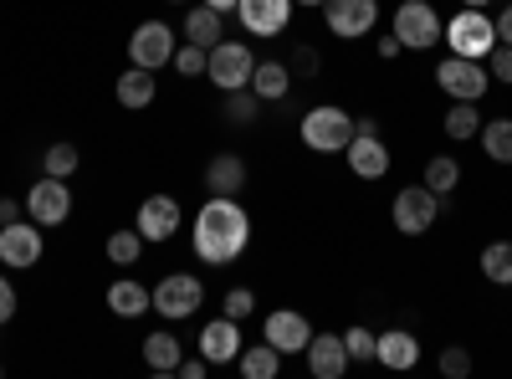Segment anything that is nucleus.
I'll return each instance as SVG.
<instances>
[{"mask_svg":"<svg viewBox=\"0 0 512 379\" xmlns=\"http://www.w3.org/2000/svg\"><path fill=\"white\" fill-rule=\"evenodd\" d=\"M190 241H195V257L205 267H231L251 241V216L236 205V195H210L195 216Z\"/></svg>","mask_w":512,"mask_h":379,"instance_id":"obj_1","label":"nucleus"},{"mask_svg":"<svg viewBox=\"0 0 512 379\" xmlns=\"http://www.w3.org/2000/svg\"><path fill=\"white\" fill-rule=\"evenodd\" d=\"M354 113L349 108H338V103H318V108H308L303 113V144L313 149V154H338V149H349V139H354Z\"/></svg>","mask_w":512,"mask_h":379,"instance_id":"obj_2","label":"nucleus"},{"mask_svg":"<svg viewBox=\"0 0 512 379\" xmlns=\"http://www.w3.org/2000/svg\"><path fill=\"white\" fill-rule=\"evenodd\" d=\"M446 47L456 52V57H472V62H482L492 47H497V21L487 16V11H477V6H466V11H456L451 21H446Z\"/></svg>","mask_w":512,"mask_h":379,"instance_id":"obj_3","label":"nucleus"},{"mask_svg":"<svg viewBox=\"0 0 512 379\" xmlns=\"http://www.w3.org/2000/svg\"><path fill=\"white\" fill-rule=\"evenodd\" d=\"M395 36H400V47H410V52H431L436 41L446 36V21L436 16L431 0H400V11H395Z\"/></svg>","mask_w":512,"mask_h":379,"instance_id":"obj_4","label":"nucleus"},{"mask_svg":"<svg viewBox=\"0 0 512 379\" xmlns=\"http://www.w3.org/2000/svg\"><path fill=\"white\" fill-rule=\"evenodd\" d=\"M154 292V313L164 318V323H185V318H195L200 313V303H205V287H200V277H190V272H169L159 287H149Z\"/></svg>","mask_w":512,"mask_h":379,"instance_id":"obj_5","label":"nucleus"},{"mask_svg":"<svg viewBox=\"0 0 512 379\" xmlns=\"http://www.w3.org/2000/svg\"><path fill=\"white\" fill-rule=\"evenodd\" d=\"M395 231L400 236H425L436 221H441V195L431 190V185H405L400 195H395Z\"/></svg>","mask_w":512,"mask_h":379,"instance_id":"obj_6","label":"nucleus"},{"mask_svg":"<svg viewBox=\"0 0 512 379\" xmlns=\"http://www.w3.org/2000/svg\"><path fill=\"white\" fill-rule=\"evenodd\" d=\"M251 72H256V57H251L246 41H216V47H210V67H205V77L216 82L221 93L251 88Z\"/></svg>","mask_w":512,"mask_h":379,"instance_id":"obj_7","label":"nucleus"},{"mask_svg":"<svg viewBox=\"0 0 512 379\" xmlns=\"http://www.w3.org/2000/svg\"><path fill=\"white\" fill-rule=\"evenodd\" d=\"M436 82H441V93L446 98H456V103H477V98H487V82H492V72L482 67V62H472V57H441V67H436Z\"/></svg>","mask_w":512,"mask_h":379,"instance_id":"obj_8","label":"nucleus"},{"mask_svg":"<svg viewBox=\"0 0 512 379\" xmlns=\"http://www.w3.org/2000/svg\"><path fill=\"white\" fill-rule=\"evenodd\" d=\"M323 26L338 41H359L379 26V6L374 0H323Z\"/></svg>","mask_w":512,"mask_h":379,"instance_id":"obj_9","label":"nucleus"},{"mask_svg":"<svg viewBox=\"0 0 512 379\" xmlns=\"http://www.w3.org/2000/svg\"><path fill=\"white\" fill-rule=\"evenodd\" d=\"M128 57H134V67H169L175 62V31H169L164 21H139L134 36H128Z\"/></svg>","mask_w":512,"mask_h":379,"instance_id":"obj_10","label":"nucleus"},{"mask_svg":"<svg viewBox=\"0 0 512 379\" xmlns=\"http://www.w3.org/2000/svg\"><path fill=\"white\" fill-rule=\"evenodd\" d=\"M26 216H31L41 231H47V226H67V216H72V190H67V180H57V175L36 180L31 195H26Z\"/></svg>","mask_w":512,"mask_h":379,"instance_id":"obj_11","label":"nucleus"},{"mask_svg":"<svg viewBox=\"0 0 512 379\" xmlns=\"http://www.w3.org/2000/svg\"><path fill=\"white\" fill-rule=\"evenodd\" d=\"M0 262H6L11 272H26L41 262V226L36 221H11L0 226Z\"/></svg>","mask_w":512,"mask_h":379,"instance_id":"obj_12","label":"nucleus"},{"mask_svg":"<svg viewBox=\"0 0 512 379\" xmlns=\"http://www.w3.org/2000/svg\"><path fill=\"white\" fill-rule=\"evenodd\" d=\"M236 21L246 36H282L292 21V0H236Z\"/></svg>","mask_w":512,"mask_h":379,"instance_id":"obj_13","label":"nucleus"},{"mask_svg":"<svg viewBox=\"0 0 512 379\" xmlns=\"http://www.w3.org/2000/svg\"><path fill=\"white\" fill-rule=\"evenodd\" d=\"M262 339H267L277 354H303V349L313 344V323H308L303 313H292V308H277V313H267Z\"/></svg>","mask_w":512,"mask_h":379,"instance_id":"obj_14","label":"nucleus"},{"mask_svg":"<svg viewBox=\"0 0 512 379\" xmlns=\"http://www.w3.org/2000/svg\"><path fill=\"white\" fill-rule=\"evenodd\" d=\"M134 231L144 241H175V231H180V200L175 195H149L139 205V216H134Z\"/></svg>","mask_w":512,"mask_h":379,"instance_id":"obj_15","label":"nucleus"},{"mask_svg":"<svg viewBox=\"0 0 512 379\" xmlns=\"http://www.w3.org/2000/svg\"><path fill=\"white\" fill-rule=\"evenodd\" d=\"M236 354H241V323L236 318H210L205 328H200V359L205 364H236Z\"/></svg>","mask_w":512,"mask_h":379,"instance_id":"obj_16","label":"nucleus"},{"mask_svg":"<svg viewBox=\"0 0 512 379\" xmlns=\"http://www.w3.org/2000/svg\"><path fill=\"white\" fill-rule=\"evenodd\" d=\"M344 159H349L354 180H384V175H390V149H384L379 134H354Z\"/></svg>","mask_w":512,"mask_h":379,"instance_id":"obj_17","label":"nucleus"},{"mask_svg":"<svg viewBox=\"0 0 512 379\" xmlns=\"http://www.w3.org/2000/svg\"><path fill=\"white\" fill-rule=\"evenodd\" d=\"M303 354H308V374H313V379H344V369L354 364L338 333H313V344H308Z\"/></svg>","mask_w":512,"mask_h":379,"instance_id":"obj_18","label":"nucleus"},{"mask_svg":"<svg viewBox=\"0 0 512 379\" xmlns=\"http://www.w3.org/2000/svg\"><path fill=\"white\" fill-rule=\"evenodd\" d=\"M108 308H113V318H144V313H154V292L134 277H118L108 287Z\"/></svg>","mask_w":512,"mask_h":379,"instance_id":"obj_19","label":"nucleus"},{"mask_svg":"<svg viewBox=\"0 0 512 379\" xmlns=\"http://www.w3.org/2000/svg\"><path fill=\"white\" fill-rule=\"evenodd\" d=\"M205 190L210 195H241L246 190V159L241 154H216L205 164Z\"/></svg>","mask_w":512,"mask_h":379,"instance_id":"obj_20","label":"nucleus"},{"mask_svg":"<svg viewBox=\"0 0 512 379\" xmlns=\"http://www.w3.org/2000/svg\"><path fill=\"white\" fill-rule=\"evenodd\" d=\"M379 364L395 369V374L415 369V364H420V339H415V333H405V328L379 333Z\"/></svg>","mask_w":512,"mask_h":379,"instance_id":"obj_21","label":"nucleus"},{"mask_svg":"<svg viewBox=\"0 0 512 379\" xmlns=\"http://www.w3.org/2000/svg\"><path fill=\"white\" fill-rule=\"evenodd\" d=\"M113 98L123 103V108H149L154 98H159V82H154V72L149 67H128L123 77H118V88H113Z\"/></svg>","mask_w":512,"mask_h":379,"instance_id":"obj_22","label":"nucleus"},{"mask_svg":"<svg viewBox=\"0 0 512 379\" xmlns=\"http://www.w3.org/2000/svg\"><path fill=\"white\" fill-rule=\"evenodd\" d=\"M236 369H241L246 379H277V374H282V354H277L267 339H262V344H241Z\"/></svg>","mask_w":512,"mask_h":379,"instance_id":"obj_23","label":"nucleus"},{"mask_svg":"<svg viewBox=\"0 0 512 379\" xmlns=\"http://www.w3.org/2000/svg\"><path fill=\"white\" fill-rule=\"evenodd\" d=\"M287 88H292L287 62H256V72H251V93L256 98H262V103H282Z\"/></svg>","mask_w":512,"mask_h":379,"instance_id":"obj_24","label":"nucleus"},{"mask_svg":"<svg viewBox=\"0 0 512 379\" xmlns=\"http://www.w3.org/2000/svg\"><path fill=\"white\" fill-rule=\"evenodd\" d=\"M180 359H185V349H180L175 333H149V339H144V364H149L154 374H175Z\"/></svg>","mask_w":512,"mask_h":379,"instance_id":"obj_25","label":"nucleus"},{"mask_svg":"<svg viewBox=\"0 0 512 379\" xmlns=\"http://www.w3.org/2000/svg\"><path fill=\"white\" fill-rule=\"evenodd\" d=\"M477 144H482V154H487L492 164H512V118H492V123H482Z\"/></svg>","mask_w":512,"mask_h":379,"instance_id":"obj_26","label":"nucleus"},{"mask_svg":"<svg viewBox=\"0 0 512 379\" xmlns=\"http://www.w3.org/2000/svg\"><path fill=\"white\" fill-rule=\"evenodd\" d=\"M185 41H195V47H216L221 41V11H210V6H195L190 16H185Z\"/></svg>","mask_w":512,"mask_h":379,"instance_id":"obj_27","label":"nucleus"},{"mask_svg":"<svg viewBox=\"0 0 512 379\" xmlns=\"http://www.w3.org/2000/svg\"><path fill=\"white\" fill-rule=\"evenodd\" d=\"M482 277H487L492 287H512V241L482 246Z\"/></svg>","mask_w":512,"mask_h":379,"instance_id":"obj_28","label":"nucleus"},{"mask_svg":"<svg viewBox=\"0 0 512 379\" xmlns=\"http://www.w3.org/2000/svg\"><path fill=\"white\" fill-rule=\"evenodd\" d=\"M441 129H446V139H477L482 134V118H477V103H451V113H446V123H441Z\"/></svg>","mask_w":512,"mask_h":379,"instance_id":"obj_29","label":"nucleus"},{"mask_svg":"<svg viewBox=\"0 0 512 379\" xmlns=\"http://www.w3.org/2000/svg\"><path fill=\"white\" fill-rule=\"evenodd\" d=\"M420 185H431L436 195H451L456 185H461V164L451 159V154H436L431 164H425V180Z\"/></svg>","mask_w":512,"mask_h":379,"instance_id":"obj_30","label":"nucleus"},{"mask_svg":"<svg viewBox=\"0 0 512 379\" xmlns=\"http://www.w3.org/2000/svg\"><path fill=\"white\" fill-rule=\"evenodd\" d=\"M139 257H144V236L139 231H113L108 236V262L113 267H139Z\"/></svg>","mask_w":512,"mask_h":379,"instance_id":"obj_31","label":"nucleus"},{"mask_svg":"<svg viewBox=\"0 0 512 379\" xmlns=\"http://www.w3.org/2000/svg\"><path fill=\"white\" fill-rule=\"evenodd\" d=\"M344 349H349V359H359V364H379V333H369L364 323H354V328L344 333Z\"/></svg>","mask_w":512,"mask_h":379,"instance_id":"obj_32","label":"nucleus"},{"mask_svg":"<svg viewBox=\"0 0 512 379\" xmlns=\"http://www.w3.org/2000/svg\"><path fill=\"white\" fill-rule=\"evenodd\" d=\"M41 164H47V175H57V180H72L77 175V164H82V154H77V144H52L47 149V159H41Z\"/></svg>","mask_w":512,"mask_h":379,"instance_id":"obj_33","label":"nucleus"},{"mask_svg":"<svg viewBox=\"0 0 512 379\" xmlns=\"http://www.w3.org/2000/svg\"><path fill=\"white\" fill-rule=\"evenodd\" d=\"M256 108H262V98H256L251 88H236L226 103H221V113H226V123H256Z\"/></svg>","mask_w":512,"mask_h":379,"instance_id":"obj_34","label":"nucleus"},{"mask_svg":"<svg viewBox=\"0 0 512 379\" xmlns=\"http://www.w3.org/2000/svg\"><path fill=\"white\" fill-rule=\"evenodd\" d=\"M175 67L180 77H205V67H210V52L205 47H195V41H185V47H175Z\"/></svg>","mask_w":512,"mask_h":379,"instance_id":"obj_35","label":"nucleus"},{"mask_svg":"<svg viewBox=\"0 0 512 379\" xmlns=\"http://www.w3.org/2000/svg\"><path fill=\"white\" fill-rule=\"evenodd\" d=\"M441 374H446V379H466V374H472V354H466L461 344L441 349Z\"/></svg>","mask_w":512,"mask_h":379,"instance_id":"obj_36","label":"nucleus"},{"mask_svg":"<svg viewBox=\"0 0 512 379\" xmlns=\"http://www.w3.org/2000/svg\"><path fill=\"white\" fill-rule=\"evenodd\" d=\"M251 313H256V292H251V287H231V292H226V318L241 323V318H251Z\"/></svg>","mask_w":512,"mask_h":379,"instance_id":"obj_37","label":"nucleus"},{"mask_svg":"<svg viewBox=\"0 0 512 379\" xmlns=\"http://www.w3.org/2000/svg\"><path fill=\"white\" fill-rule=\"evenodd\" d=\"M487 72H492L497 82H507V88H512V47H507V41H497V47L487 52Z\"/></svg>","mask_w":512,"mask_h":379,"instance_id":"obj_38","label":"nucleus"},{"mask_svg":"<svg viewBox=\"0 0 512 379\" xmlns=\"http://www.w3.org/2000/svg\"><path fill=\"white\" fill-rule=\"evenodd\" d=\"M292 62H287V72H297V77H318V47H297V52H287Z\"/></svg>","mask_w":512,"mask_h":379,"instance_id":"obj_39","label":"nucleus"},{"mask_svg":"<svg viewBox=\"0 0 512 379\" xmlns=\"http://www.w3.org/2000/svg\"><path fill=\"white\" fill-rule=\"evenodd\" d=\"M16 303H21V298H16V287H11V277L0 272V323H11V318H16Z\"/></svg>","mask_w":512,"mask_h":379,"instance_id":"obj_40","label":"nucleus"},{"mask_svg":"<svg viewBox=\"0 0 512 379\" xmlns=\"http://www.w3.org/2000/svg\"><path fill=\"white\" fill-rule=\"evenodd\" d=\"M492 21H497V41H507V47H512V0L502 6V16H492Z\"/></svg>","mask_w":512,"mask_h":379,"instance_id":"obj_41","label":"nucleus"},{"mask_svg":"<svg viewBox=\"0 0 512 379\" xmlns=\"http://www.w3.org/2000/svg\"><path fill=\"white\" fill-rule=\"evenodd\" d=\"M175 374H185V379H205V374H210V364H205V359H180V369H175Z\"/></svg>","mask_w":512,"mask_h":379,"instance_id":"obj_42","label":"nucleus"},{"mask_svg":"<svg viewBox=\"0 0 512 379\" xmlns=\"http://www.w3.org/2000/svg\"><path fill=\"white\" fill-rule=\"evenodd\" d=\"M400 52H405V47H400V36H395V31H390V36L379 41V62H395Z\"/></svg>","mask_w":512,"mask_h":379,"instance_id":"obj_43","label":"nucleus"},{"mask_svg":"<svg viewBox=\"0 0 512 379\" xmlns=\"http://www.w3.org/2000/svg\"><path fill=\"white\" fill-rule=\"evenodd\" d=\"M16 216H21V205L16 200H0V226H11Z\"/></svg>","mask_w":512,"mask_h":379,"instance_id":"obj_44","label":"nucleus"},{"mask_svg":"<svg viewBox=\"0 0 512 379\" xmlns=\"http://www.w3.org/2000/svg\"><path fill=\"white\" fill-rule=\"evenodd\" d=\"M205 6H210V11H221V16H231V11H236V0H205Z\"/></svg>","mask_w":512,"mask_h":379,"instance_id":"obj_45","label":"nucleus"},{"mask_svg":"<svg viewBox=\"0 0 512 379\" xmlns=\"http://www.w3.org/2000/svg\"><path fill=\"white\" fill-rule=\"evenodd\" d=\"M461 6H477V11H487V6H492V0H461Z\"/></svg>","mask_w":512,"mask_h":379,"instance_id":"obj_46","label":"nucleus"},{"mask_svg":"<svg viewBox=\"0 0 512 379\" xmlns=\"http://www.w3.org/2000/svg\"><path fill=\"white\" fill-rule=\"evenodd\" d=\"M292 6H323V0H292Z\"/></svg>","mask_w":512,"mask_h":379,"instance_id":"obj_47","label":"nucleus"},{"mask_svg":"<svg viewBox=\"0 0 512 379\" xmlns=\"http://www.w3.org/2000/svg\"><path fill=\"white\" fill-rule=\"evenodd\" d=\"M0 374H6V364H0Z\"/></svg>","mask_w":512,"mask_h":379,"instance_id":"obj_48","label":"nucleus"},{"mask_svg":"<svg viewBox=\"0 0 512 379\" xmlns=\"http://www.w3.org/2000/svg\"><path fill=\"white\" fill-rule=\"evenodd\" d=\"M175 6H180V0H175Z\"/></svg>","mask_w":512,"mask_h":379,"instance_id":"obj_49","label":"nucleus"}]
</instances>
